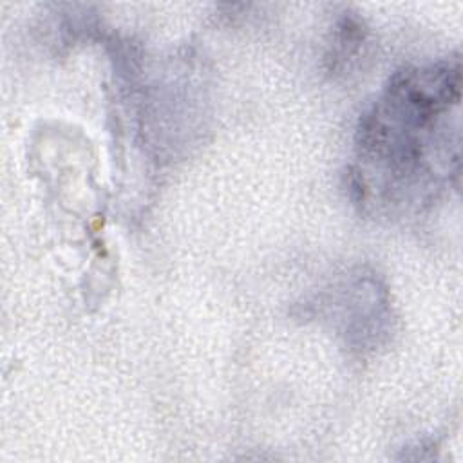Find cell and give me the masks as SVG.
<instances>
[{
    "label": "cell",
    "mask_w": 463,
    "mask_h": 463,
    "mask_svg": "<svg viewBox=\"0 0 463 463\" xmlns=\"http://www.w3.org/2000/svg\"><path fill=\"white\" fill-rule=\"evenodd\" d=\"M459 101V65L441 61L396 72L358 127V181L378 177L391 199L429 188L436 148H449L447 118Z\"/></svg>",
    "instance_id": "6da1fadb"
}]
</instances>
